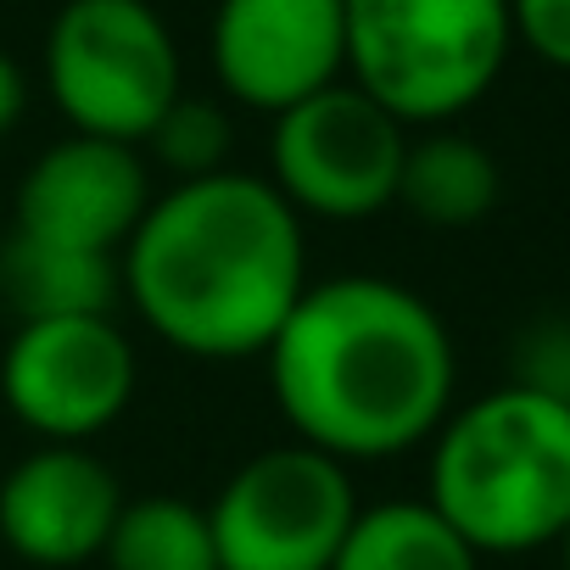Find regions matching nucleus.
Masks as SVG:
<instances>
[{
	"mask_svg": "<svg viewBox=\"0 0 570 570\" xmlns=\"http://www.w3.org/2000/svg\"><path fill=\"white\" fill-rule=\"evenodd\" d=\"M140 325L185 358H257L308 285L303 213L268 179L218 168L174 179L118 252Z\"/></svg>",
	"mask_w": 570,
	"mask_h": 570,
	"instance_id": "nucleus-2",
	"label": "nucleus"
},
{
	"mask_svg": "<svg viewBox=\"0 0 570 570\" xmlns=\"http://www.w3.org/2000/svg\"><path fill=\"white\" fill-rule=\"evenodd\" d=\"M514 386L570 403V320H537L514 342Z\"/></svg>",
	"mask_w": 570,
	"mask_h": 570,
	"instance_id": "nucleus-17",
	"label": "nucleus"
},
{
	"mask_svg": "<svg viewBox=\"0 0 570 570\" xmlns=\"http://www.w3.org/2000/svg\"><path fill=\"white\" fill-rule=\"evenodd\" d=\"M425 503L481 559L559 542L570 525V403L503 381L448 409L431 436Z\"/></svg>",
	"mask_w": 570,
	"mask_h": 570,
	"instance_id": "nucleus-3",
	"label": "nucleus"
},
{
	"mask_svg": "<svg viewBox=\"0 0 570 570\" xmlns=\"http://www.w3.org/2000/svg\"><path fill=\"white\" fill-rule=\"evenodd\" d=\"M509 29L537 62L570 73V0H509Z\"/></svg>",
	"mask_w": 570,
	"mask_h": 570,
	"instance_id": "nucleus-18",
	"label": "nucleus"
},
{
	"mask_svg": "<svg viewBox=\"0 0 570 570\" xmlns=\"http://www.w3.org/2000/svg\"><path fill=\"white\" fill-rule=\"evenodd\" d=\"M331 570H481V553L425 498H392L353 514Z\"/></svg>",
	"mask_w": 570,
	"mask_h": 570,
	"instance_id": "nucleus-14",
	"label": "nucleus"
},
{
	"mask_svg": "<svg viewBox=\"0 0 570 570\" xmlns=\"http://www.w3.org/2000/svg\"><path fill=\"white\" fill-rule=\"evenodd\" d=\"M146 207H151V163L140 157V146L68 135L23 168L12 229L118 257Z\"/></svg>",
	"mask_w": 570,
	"mask_h": 570,
	"instance_id": "nucleus-10",
	"label": "nucleus"
},
{
	"mask_svg": "<svg viewBox=\"0 0 570 570\" xmlns=\"http://www.w3.org/2000/svg\"><path fill=\"white\" fill-rule=\"evenodd\" d=\"M46 90L73 135L140 146L179 85V46L151 0H62L46 35Z\"/></svg>",
	"mask_w": 570,
	"mask_h": 570,
	"instance_id": "nucleus-5",
	"label": "nucleus"
},
{
	"mask_svg": "<svg viewBox=\"0 0 570 570\" xmlns=\"http://www.w3.org/2000/svg\"><path fill=\"white\" fill-rule=\"evenodd\" d=\"M124 487L85 442H40L0 481V542L23 564L73 570L101 559Z\"/></svg>",
	"mask_w": 570,
	"mask_h": 570,
	"instance_id": "nucleus-11",
	"label": "nucleus"
},
{
	"mask_svg": "<svg viewBox=\"0 0 570 570\" xmlns=\"http://www.w3.org/2000/svg\"><path fill=\"white\" fill-rule=\"evenodd\" d=\"M207 57L229 101L285 112L347 79L342 0H218Z\"/></svg>",
	"mask_w": 570,
	"mask_h": 570,
	"instance_id": "nucleus-9",
	"label": "nucleus"
},
{
	"mask_svg": "<svg viewBox=\"0 0 570 570\" xmlns=\"http://www.w3.org/2000/svg\"><path fill=\"white\" fill-rule=\"evenodd\" d=\"M140 157L157 163L163 174L174 179H202V174H218L224 157H229V118L218 101L207 96H174L163 107V118L146 129L140 140Z\"/></svg>",
	"mask_w": 570,
	"mask_h": 570,
	"instance_id": "nucleus-16",
	"label": "nucleus"
},
{
	"mask_svg": "<svg viewBox=\"0 0 570 570\" xmlns=\"http://www.w3.org/2000/svg\"><path fill=\"white\" fill-rule=\"evenodd\" d=\"M498 196H503V168L481 140L453 135L448 124L409 140L403 174H397V202L425 229H470L498 207Z\"/></svg>",
	"mask_w": 570,
	"mask_h": 570,
	"instance_id": "nucleus-13",
	"label": "nucleus"
},
{
	"mask_svg": "<svg viewBox=\"0 0 570 570\" xmlns=\"http://www.w3.org/2000/svg\"><path fill=\"white\" fill-rule=\"evenodd\" d=\"M263 358L292 436L342 464L431 442L459 381L442 314L381 274L308 279Z\"/></svg>",
	"mask_w": 570,
	"mask_h": 570,
	"instance_id": "nucleus-1",
	"label": "nucleus"
},
{
	"mask_svg": "<svg viewBox=\"0 0 570 570\" xmlns=\"http://www.w3.org/2000/svg\"><path fill=\"white\" fill-rule=\"evenodd\" d=\"M29 112V73L18 68L12 51H0V140H7Z\"/></svg>",
	"mask_w": 570,
	"mask_h": 570,
	"instance_id": "nucleus-19",
	"label": "nucleus"
},
{
	"mask_svg": "<svg viewBox=\"0 0 570 570\" xmlns=\"http://www.w3.org/2000/svg\"><path fill=\"white\" fill-rule=\"evenodd\" d=\"M559 553H564V570H570V525L559 531Z\"/></svg>",
	"mask_w": 570,
	"mask_h": 570,
	"instance_id": "nucleus-20",
	"label": "nucleus"
},
{
	"mask_svg": "<svg viewBox=\"0 0 570 570\" xmlns=\"http://www.w3.org/2000/svg\"><path fill=\"white\" fill-rule=\"evenodd\" d=\"M0 297L23 320H62V314H112L124 297V274L112 252L57 246L40 235H0Z\"/></svg>",
	"mask_w": 570,
	"mask_h": 570,
	"instance_id": "nucleus-12",
	"label": "nucleus"
},
{
	"mask_svg": "<svg viewBox=\"0 0 570 570\" xmlns=\"http://www.w3.org/2000/svg\"><path fill=\"white\" fill-rule=\"evenodd\" d=\"M342 23L347 79L409 129L470 112L514 51L509 0H342Z\"/></svg>",
	"mask_w": 570,
	"mask_h": 570,
	"instance_id": "nucleus-4",
	"label": "nucleus"
},
{
	"mask_svg": "<svg viewBox=\"0 0 570 570\" xmlns=\"http://www.w3.org/2000/svg\"><path fill=\"white\" fill-rule=\"evenodd\" d=\"M101 564L107 570H218L207 509L190 498H174V492L124 498V509L107 531Z\"/></svg>",
	"mask_w": 570,
	"mask_h": 570,
	"instance_id": "nucleus-15",
	"label": "nucleus"
},
{
	"mask_svg": "<svg viewBox=\"0 0 570 570\" xmlns=\"http://www.w3.org/2000/svg\"><path fill=\"white\" fill-rule=\"evenodd\" d=\"M135 342L112 314L23 320L0 353V397L40 442H90L135 403Z\"/></svg>",
	"mask_w": 570,
	"mask_h": 570,
	"instance_id": "nucleus-8",
	"label": "nucleus"
},
{
	"mask_svg": "<svg viewBox=\"0 0 570 570\" xmlns=\"http://www.w3.org/2000/svg\"><path fill=\"white\" fill-rule=\"evenodd\" d=\"M409 124H397L353 79L314 90L308 101L274 112V190L303 218H375L397 202Z\"/></svg>",
	"mask_w": 570,
	"mask_h": 570,
	"instance_id": "nucleus-7",
	"label": "nucleus"
},
{
	"mask_svg": "<svg viewBox=\"0 0 570 570\" xmlns=\"http://www.w3.org/2000/svg\"><path fill=\"white\" fill-rule=\"evenodd\" d=\"M358 509L353 464L308 442L263 448L207 503L218 570H331Z\"/></svg>",
	"mask_w": 570,
	"mask_h": 570,
	"instance_id": "nucleus-6",
	"label": "nucleus"
}]
</instances>
